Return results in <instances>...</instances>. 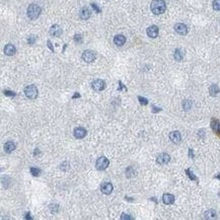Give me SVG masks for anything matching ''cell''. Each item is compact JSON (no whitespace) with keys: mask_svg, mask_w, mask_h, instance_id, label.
<instances>
[{"mask_svg":"<svg viewBox=\"0 0 220 220\" xmlns=\"http://www.w3.org/2000/svg\"><path fill=\"white\" fill-rule=\"evenodd\" d=\"M4 95H8V96H14L15 95V93L12 92V91H9V90H4Z\"/></svg>","mask_w":220,"mask_h":220,"instance_id":"cell-33","label":"cell"},{"mask_svg":"<svg viewBox=\"0 0 220 220\" xmlns=\"http://www.w3.org/2000/svg\"><path fill=\"white\" fill-rule=\"evenodd\" d=\"M90 15H91V11L89 10V8H87V7H82V8H81V10L79 12V16H80L81 19H83V20L88 19L90 17Z\"/></svg>","mask_w":220,"mask_h":220,"instance_id":"cell-13","label":"cell"},{"mask_svg":"<svg viewBox=\"0 0 220 220\" xmlns=\"http://www.w3.org/2000/svg\"><path fill=\"white\" fill-rule=\"evenodd\" d=\"M121 219H122V220H132V219H133V218H132L131 216L127 215V214L123 213L122 215H121Z\"/></svg>","mask_w":220,"mask_h":220,"instance_id":"cell-31","label":"cell"},{"mask_svg":"<svg viewBox=\"0 0 220 220\" xmlns=\"http://www.w3.org/2000/svg\"><path fill=\"white\" fill-rule=\"evenodd\" d=\"M186 173L188 174V176L190 177V179H191V180H197V177H196L194 176V174H193V173H191V171H190V170H186Z\"/></svg>","mask_w":220,"mask_h":220,"instance_id":"cell-30","label":"cell"},{"mask_svg":"<svg viewBox=\"0 0 220 220\" xmlns=\"http://www.w3.org/2000/svg\"><path fill=\"white\" fill-rule=\"evenodd\" d=\"M138 99L140 101V104H141V105H146L147 104H148V101H147V98H142V96H138Z\"/></svg>","mask_w":220,"mask_h":220,"instance_id":"cell-29","label":"cell"},{"mask_svg":"<svg viewBox=\"0 0 220 220\" xmlns=\"http://www.w3.org/2000/svg\"><path fill=\"white\" fill-rule=\"evenodd\" d=\"M190 156L193 157V152H192V149H190Z\"/></svg>","mask_w":220,"mask_h":220,"instance_id":"cell-37","label":"cell"},{"mask_svg":"<svg viewBox=\"0 0 220 220\" xmlns=\"http://www.w3.org/2000/svg\"><path fill=\"white\" fill-rule=\"evenodd\" d=\"M108 164H110V161L107 157L105 156H101V157L98 158V160L95 162V167L98 170H105V168H108Z\"/></svg>","mask_w":220,"mask_h":220,"instance_id":"cell-4","label":"cell"},{"mask_svg":"<svg viewBox=\"0 0 220 220\" xmlns=\"http://www.w3.org/2000/svg\"><path fill=\"white\" fill-rule=\"evenodd\" d=\"M174 31L179 35H182V36H185L188 34V28H187V26L184 25V23H177V25L174 26Z\"/></svg>","mask_w":220,"mask_h":220,"instance_id":"cell-9","label":"cell"},{"mask_svg":"<svg viewBox=\"0 0 220 220\" xmlns=\"http://www.w3.org/2000/svg\"><path fill=\"white\" fill-rule=\"evenodd\" d=\"M150 9L156 15L162 14L167 9V4H165L164 0H153L150 4Z\"/></svg>","mask_w":220,"mask_h":220,"instance_id":"cell-1","label":"cell"},{"mask_svg":"<svg viewBox=\"0 0 220 220\" xmlns=\"http://www.w3.org/2000/svg\"><path fill=\"white\" fill-rule=\"evenodd\" d=\"M15 52H16V49L12 44H8L4 48V53H5V55H7V56H12L15 54Z\"/></svg>","mask_w":220,"mask_h":220,"instance_id":"cell-15","label":"cell"},{"mask_svg":"<svg viewBox=\"0 0 220 220\" xmlns=\"http://www.w3.org/2000/svg\"><path fill=\"white\" fill-rule=\"evenodd\" d=\"M50 210H51V212H52V213H57V212H58V210H59V206L57 204H52L50 206Z\"/></svg>","mask_w":220,"mask_h":220,"instance_id":"cell-25","label":"cell"},{"mask_svg":"<svg viewBox=\"0 0 220 220\" xmlns=\"http://www.w3.org/2000/svg\"><path fill=\"white\" fill-rule=\"evenodd\" d=\"M213 124L216 125V126L213 125V129H214V130H216L217 132H220V122H215V123H213Z\"/></svg>","mask_w":220,"mask_h":220,"instance_id":"cell-32","label":"cell"},{"mask_svg":"<svg viewBox=\"0 0 220 220\" xmlns=\"http://www.w3.org/2000/svg\"><path fill=\"white\" fill-rule=\"evenodd\" d=\"M74 41L76 42V43H82V36L79 35V34H76L74 36Z\"/></svg>","mask_w":220,"mask_h":220,"instance_id":"cell-26","label":"cell"},{"mask_svg":"<svg viewBox=\"0 0 220 220\" xmlns=\"http://www.w3.org/2000/svg\"><path fill=\"white\" fill-rule=\"evenodd\" d=\"M174 59H176L177 61H182L183 58H184V53H183V51L180 50V49H177L176 51H174Z\"/></svg>","mask_w":220,"mask_h":220,"instance_id":"cell-20","label":"cell"},{"mask_svg":"<svg viewBox=\"0 0 220 220\" xmlns=\"http://www.w3.org/2000/svg\"><path fill=\"white\" fill-rule=\"evenodd\" d=\"M170 160V156L167 154V153H161V154H159L157 156V158H156V162H157L158 164H167L168 162Z\"/></svg>","mask_w":220,"mask_h":220,"instance_id":"cell-7","label":"cell"},{"mask_svg":"<svg viewBox=\"0 0 220 220\" xmlns=\"http://www.w3.org/2000/svg\"><path fill=\"white\" fill-rule=\"evenodd\" d=\"M170 139L171 142L179 143L180 141L182 140V136H180V133L179 131H173L170 133Z\"/></svg>","mask_w":220,"mask_h":220,"instance_id":"cell-14","label":"cell"},{"mask_svg":"<svg viewBox=\"0 0 220 220\" xmlns=\"http://www.w3.org/2000/svg\"><path fill=\"white\" fill-rule=\"evenodd\" d=\"M212 6H213V9H214V10L219 11V10H220V0H214Z\"/></svg>","mask_w":220,"mask_h":220,"instance_id":"cell-24","label":"cell"},{"mask_svg":"<svg viewBox=\"0 0 220 220\" xmlns=\"http://www.w3.org/2000/svg\"><path fill=\"white\" fill-rule=\"evenodd\" d=\"M86 135V130L82 127H77L74 129V136L77 139H82V138L85 137Z\"/></svg>","mask_w":220,"mask_h":220,"instance_id":"cell-10","label":"cell"},{"mask_svg":"<svg viewBox=\"0 0 220 220\" xmlns=\"http://www.w3.org/2000/svg\"><path fill=\"white\" fill-rule=\"evenodd\" d=\"M91 6H92V8H93V9H95V10L98 13L101 12V9H99V8L98 7V5H96V4H95V3H91Z\"/></svg>","mask_w":220,"mask_h":220,"instance_id":"cell-34","label":"cell"},{"mask_svg":"<svg viewBox=\"0 0 220 220\" xmlns=\"http://www.w3.org/2000/svg\"><path fill=\"white\" fill-rule=\"evenodd\" d=\"M209 92L212 96L217 95V93L219 92V87L217 86L216 84H212V85L209 87Z\"/></svg>","mask_w":220,"mask_h":220,"instance_id":"cell-21","label":"cell"},{"mask_svg":"<svg viewBox=\"0 0 220 220\" xmlns=\"http://www.w3.org/2000/svg\"><path fill=\"white\" fill-rule=\"evenodd\" d=\"M204 216H205V218L206 219H215L216 217H217V214H216V211L215 210H208L205 212L204 214Z\"/></svg>","mask_w":220,"mask_h":220,"instance_id":"cell-19","label":"cell"},{"mask_svg":"<svg viewBox=\"0 0 220 220\" xmlns=\"http://www.w3.org/2000/svg\"><path fill=\"white\" fill-rule=\"evenodd\" d=\"M153 112H154V113H156V112H159V111H160V108H155L154 107V105H153Z\"/></svg>","mask_w":220,"mask_h":220,"instance_id":"cell-36","label":"cell"},{"mask_svg":"<svg viewBox=\"0 0 220 220\" xmlns=\"http://www.w3.org/2000/svg\"><path fill=\"white\" fill-rule=\"evenodd\" d=\"M191 108H192V101H190V99H186V101H184V102H183V108L184 110L189 111Z\"/></svg>","mask_w":220,"mask_h":220,"instance_id":"cell-22","label":"cell"},{"mask_svg":"<svg viewBox=\"0 0 220 220\" xmlns=\"http://www.w3.org/2000/svg\"><path fill=\"white\" fill-rule=\"evenodd\" d=\"M41 7L37 4H31L28 7V16L31 19H36L40 16L41 14Z\"/></svg>","mask_w":220,"mask_h":220,"instance_id":"cell-2","label":"cell"},{"mask_svg":"<svg viewBox=\"0 0 220 220\" xmlns=\"http://www.w3.org/2000/svg\"><path fill=\"white\" fill-rule=\"evenodd\" d=\"M101 191L105 195H110L113 192V185L111 183H104L101 186Z\"/></svg>","mask_w":220,"mask_h":220,"instance_id":"cell-12","label":"cell"},{"mask_svg":"<svg viewBox=\"0 0 220 220\" xmlns=\"http://www.w3.org/2000/svg\"><path fill=\"white\" fill-rule=\"evenodd\" d=\"M26 96L31 99H34L38 96V88L36 85H29L25 88Z\"/></svg>","mask_w":220,"mask_h":220,"instance_id":"cell-3","label":"cell"},{"mask_svg":"<svg viewBox=\"0 0 220 220\" xmlns=\"http://www.w3.org/2000/svg\"><path fill=\"white\" fill-rule=\"evenodd\" d=\"M29 170H31V173H32L33 176H35V177L40 176V174H41V170H39V168H37V167H31V168H29Z\"/></svg>","mask_w":220,"mask_h":220,"instance_id":"cell-23","label":"cell"},{"mask_svg":"<svg viewBox=\"0 0 220 220\" xmlns=\"http://www.w3.org/2000/svg\"><path fill=\"white\" fill-rule=\"evenodd\" d=\"M50 35L53 37H60L62 35V29L58 25H54L50 29Z\"/></svg>","mask_w":220,"mask_h":220,"instance_id":"cell-11","label":"cell"},{"mask_svg":"<svg viewBox=\"0 0 220 220\" xmlns=\"http://www.w3.org/2000/svg\"><path fill=\"white\" fill-rule=\"evenodd\" d=\"M91 87L95 91H101V90H104L105 88V82L101 79H96L95 81H92Z\"/></svg>","mask_w":220,"mask_h":220,"instance_id":"cell-6","label":"cell"},{"mask_svg":"<svg viewBox=\"0 0 220 220\" xmlns=\"http://www.w3.org/2000/svg\"><path fill=\"white\" fill-rule=\"evenodd\" d=\"M82 59L83 61H85L87 63H91L95 60V52L90 50H86L82 53Z\"/></svg>","mask_w":220,"mask_h":220,"instance_id":"cell-5","label":"cell"},{"mask_svg":"<svg viewBox=\"0 0 220 220\" xmlns=\"http://www.w3.org/2000/svg\"><path fill=\"white\" fill-rule=\"evenodd\" d=\"M14 149H15V144H14L12 141H8V142H6V143L4 144V150H5V152L10 153V152H12Z\"/></svg>","mask_w":220,"mask_h":220,"instance_id":"cell-18","label":"cell"},{"mask_svg":"<svg viewBox=\"0 0 220 220\" xmlns=\"http://www.w3.org/2000/svg\"><path fill=\"white\" fill-rule=\"evenodd\" d=\"M162 201L165 205H171L174 202V196L171 194H164L162 196Z\"/></svg>","mask_w":220,"mask_h":220,"instance_id":"cell-17","label":"cell"},{"mask_svg":"<svg viewBox=\"0 0 220 220\" xmlns=\"http://www.w3.org/2000/svg\"><path fill=\"white\" fill-rule=\"evenodd\" d=\"M36 40H37V37H36V36H29L28 38V44L33 45L36 42Z\"/></svg>","mask_w":220,"mask_h":220,"instance_id":"cell-27","label":"cell"},{"mask_svg":"<svg viewBox=\"0 0 220 220\" xmlns=\"http://www.w3.org/2000/svg\"><path fill=\"white\" fill-rule=\"evenodd\" d=\"M134 174V171H133V168H132L131 167L128 168L127 170H126V176H127L128 177H132Z\"/></svg>","mask_w":220,"mask_h":220,"instance_id":"cell-28","label":"cell"},{"mask_svg":"<svg viewBox=\"0 0 220 220\" xmlns=\"http://www.w3.org/2000/svg\"><path fill=\"white\" fill-rule=\"evenodd\" d=\"M48 46H49V48L51 49V51H52V52H54V48H53V46H52V43H51V41H50V40L48 41Z\"/></svg>","mask_w":220,"mask_h":220,"instance_id":"cell-35","label":"cell"},{"mask_svg":"<svg viewBox=\"0 0 220 220\" xmlns=\"http://www.w3.org/2000/svg\"><path fill=\"white\" fill-rule=\"evenodd\" d=\"M147 36L151 39H155L157 38L158 36V26H150L148 29H147Z\"/></svg>","mask_w":220,"mask_h":220,"instance_id":"cell-8","label":"cell"},{"mask_svg":"<svg viewBox=\"0 0 220 220\" xmlns=\"http://www.w3.org/2000/svg\"><path fill=\"white\" fill-rule=\"evenodd\" d=\"M114 43H115L117 46L121 47L126 43V38L125 36L123 35H117L115 38H114Z\"/></svg>","mask_w":220,"mask_h":220,"instance_id":"cell-16","label":"cell"}]
</instances>
